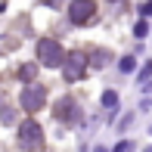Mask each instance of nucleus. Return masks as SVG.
<instances>
[{"label":"nucleus","instance_id":"1","mask_svg":"<svg viewBox=\"0 0 152 152\" xmlns=\"http://www.w3.org/2000/svg\"><path fill=\"white\" fill-rule=\"evenodd\" d=\"M37 59L44 65H65V53H62L59 40H40L37 44Z\"/></svg>","mask_w":152,"mask_h":152},{"label":"nucleus","instance_id":"2","mask_svg":"<svg viewBox=\"0 0 152 152\" xmlns=\"http://www.w3.org/2000/svg\"><path fill=\"white\" fill-rule=\"evenodd\" d=\"M44 102H47V90L40 84L22 90V109H25V112H37V109H44Z\"/></svg>","mask_w":152,"mask_h":152},{"label":"nucleus","instance_id":"3","mask_svg":"<svg viewBox=\"0 0 152 152\" xmlns=\"http://www.w3.org/2000/svg\"><path fill=\"white\" fill-rule=\"evenodd\" d=\"M19 137H22V146L37 149V146H40V140H44V130H40V124L34 121V118H28L22 127H19Z\"/></svg>","mask_w":152,"mask_h":152},{"label":"nucleus","instance_id":"4","mask_svg":"<svg viewBox=\"0 0 152 152\" xmlns=\"http://www.w3.org/2000/svg\"><path fill=\"white\" fill-rule=\"evenodd\" d=\"M84 65H87L84 53H68V56H65V78L68 81H78L81 75H84Z\"/></svg>","mask_w":152,"mask_h":152},{"label":"nucleus","instance_id":"5","mask_svg":"<svg viewBox=\"0 0 152 152\" xmlns=\"http://www.w3.org/2000/svg\"><path fill=\"white\" fill-rule=\"evenodd\" d=\"M93 12H96V6H93V3H72V6H68V19H72V22H78V25L90 22Z\"/></svg>","mask_w":152,"mask_h":152},{"label":"nucleus","instance_id":"6","mask_svg":"<svg viewBox=\"0 0 152 152\" xmlns=\"http://www.w3.org/2000/svg\"><path fill=\"white\" fill-rule=\"evenodd\" d=\"M56 112H59L62 121H75V118H78V106H75L72 99H62L59 106H56Z\"/></svg>","mask_w":152,"mask_h":152},{"label":"nucleus","instance_id":"7","mask_svg":"<svg viewBox=\"0 0 152 152\" xmlns=\"http://www.w3.org/2000/svg\"><path fill=\"white\" fill-rule=\"evenodd\" d=\"M102 106H106V109H115V106H118V93L106 90V93H102Z\"/></svg>","mask_w":152,"mask_h":152},{"label":"nucleus","instance_id":"8","mask_svg":"<svg viewBox=\"0 0 152 152\" xmlns=\"http://www.w3.org/2000/svg\"><path fill=\"white\" fill-rule=\"evenodd\" d=\"M34 75H37V65H22V68H19V78H22V81H31Z\"/></svg>","mask_w":152,"mask_h":152},{"label":"nucleus","instance_id":"9","mask_svg":"<svg viewBox=\"0 0 152 152\" xmlns=\"http://www.w3.org/2000/svg\"><path fill=\"white\" fill-rule=\"evenodd\" d=\"M118 68H121V72H134V68H137V62H134V56H124V59L118 62Z\"/></svg>","mask_w":152,"mask_h":152},{"label":"nucleus","instance_id":"10","mask_svg":"<svg viewBox=\"0 0 152 152\" xmlns=\"http://www.w3.org/2000/svg\"><path fill=\"white\" fill-rule=\"evenodd\" d=\"M106 59H109L106 50H102V53H93V65H96V68H102V62H106Z\"/></svg>","mask_w":152,"mask_h":152},{"label":"nucleus","instance_id":"11","mask_svg":"<svg viewBox=\"0 0 152 152\" xmlns=\"http://www.w3.org/2000/svg\"><path fill=\"white\" fill-rule=\"evenodd\" d=\"M146 31H149V25H146V22H140V25L134 28V34H137V37H146Z\"/></svg>","mask_w":152,"mask_h":152},{"label":"nucleus","instance_id":"12","mask_svg":"<svg viewBox=\"0 0 152 152\" xmlns=\"http://www.w3.org/2000/svg\"><path fill=\"white\" fill-rule=\"evenodd\" d=\"M149 75H152V62H146V68H143V72H140V81H146Z\"/></svg>","mask_w":152,"mask_h":152},{"label":"nucleus","instance_id":"13","mask_svg":"<svg viewBox=\"0 0 152 152\" xmlns=\"http://www.w3.org/2000/svg\"><path fill=\"white\" fill-rule=\"evenodd\" d=\"M115 152H130V143H118V146H115Z\"/></svg>","mask_w":152,"mask_h":152},{"label":"nucleus","instance_id":"14","mask_svg":"<svg viewBox=\"0 0 152 152\" xmlns=\"http://www.w3.org/2000/svg\"><path fill=\"white\" fill-rule=\"evenodd\" d=\"M140 10H143V16H152V3H143Z\"/></svg>","mask_w":152,"mask_h":152},{"label":"nucleus","instance_id":"15","mask_svg":"<svg viewBox=\"0 0 152 152\" xmlns=\"http://www.w3.org/2000/svg\"><path fill=\"white\" fill-rule=\"evenodd\" d=\"M93 152H106V149H102V146H99V149H93Z\"/></svg>","mask_w":152,"mask_h":152}]
</instances>
